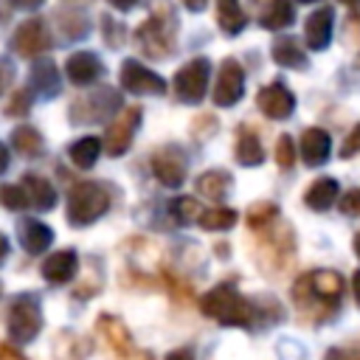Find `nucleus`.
I'll return each mask as SVG.
<instances>
[{
  "mask_svg": "<svg viewBox=\"0 0 360 360\" xmlns=\"http://www.w3.org/2000/svg\"><path fill=\"white\" fill-rule=\"evenodd\" d=\"M200 309L228 326H250L253 321V307L236 292L233 284H217L214 290H208L200 301Z\"/></svg>",
  "mask_w": 360,
  "mask_h": 360,
  "instance_id": "nucleus-1",
  "label": "nucleus"
},
{
  "mask_svg": "<svg viewBox=\"0 0 360 360\" xmlns=\"http://www.w3.org/2000/svg\"><path fill=\"white\" fill-rule=\"evenodd\" d=\"M110 208V194L101 183H79L68 194V222L84 228Z\"/></svg>",
  "mask_w": 360,
  "mask_h": 360,
  "instance_id": "nucleus-2",
  "label": "nucleus"
},
{
  "mask_svg": "<svg viewBox=\"0 0 360 360\" xmlns=\"http://www.w3.org/2000/svg\"><path fill=\"white\" fill-rule=\"evenodd\" d=\"M42 329V309H39V298L31 292H22L17 298H11L8 307V335L14 343H31Z\"/></svg>",
  "mask_w": 360,
  "mask_h": 360,
  "instance_id": "nucleus-3",
  "label": "nucleus"
},
{
  "mask_svg": "<svg viewBox=\"0 0 360 360\" xmlns=\"http://www.w3.org/2000/svg\"><path fill=\"white\" fill-rule=\"evenodd\" d=\"M208 73H211V62L205 56H197L191 62H186L177 73H174V93L183 104H197L202 101L205 90H208Z\"/></svg>",
  "mask_w": 360,
  "mask_h": 360,
  "instance_id": "nucleus-4",
  "label": "nucleus"
},
{
  "mask_svg": "<svg viewBox=\"0 0 360 360\" xmlns=\"http://www.w3.org/2000/svg\"><path fill=\"white\" fill-rule=\"evenodd\" d=\"M135 39H138L141 51H143L146 56H152V59H166V56H172V51H174L172 25H169V22H166V17H163V14H158V11H155L146 22H141V25H138Z\"/></svg>",
  "mask_w": 360,
  "mask_h": 360,
  "instance_id": "nucleus-5",
  "label": "nucleus"
},
{
  "mask_svg": "<svg viewBox=\"0 0 360 360\" xmlns=\"http://www.w3.org/2000/svg\"><path fill=\"white\" fill-rule=\"evenodd\" d=\"M121 98L115 90L101 87L84 98H76V104L70 107V118L76 124H93V121H107L112 115V110H118Z\"/></svg>",
  "mask_w": 360,
  "mask_h": 360,
  "instance_id": "nucleus-6",
  "label": "nucleus"
},
{
  "mask_svg": "<svg viewBox=\"0 0 360 360\" xmlns=\"http://www.w3.org/2000/svg\"><path fill=\"white\" fill-rule=\"evenodd\" d=\"M307 292H309V301H323L326 307H332V304L340 298V292H343V278H340V273H335V270L309 273V276H304V278L295 284L292 295H307Z\"/></svg>",
  "mask_w": 360,
  "mask_h": 360,
  "instance_id": "nucleus-7",
  "label": "nucleus"
},
{
  "mask_svg": "<svg viewBox=\"0 0 360 360\" xmlns=\"http://www.w3.org/2000/svg\"><path fill=\"white\" fill-rule=\"evenodd\" d=\"M121 87L132 96H160L166 93V84L158 73H152L146 65L135 62V59H127L121 65Z\"/></svg>",
  "mask_w": 360,
  "mask_h": 360,
  "instance_id": "nucleus-8",
  "label": "nucleus"
},
{
  "mask_svg": "<svg viewBox=\"0 0 360 360\" xmlns=\"http://www.w3.org/2000/svg\"><path fill=\"white\" fill-rule=\"evenodd\" d=\"M11 45H14V51H17L20 56H25V59L42 56V53L51 48V37H48L45 22H42V20H37V17H31V20L20 22V25H17V31H14Z\"/></svg>",
  "mask_w": 360,
  "mask_h": 360,
  "instance_id": "nucleus-9",
  "label": "nucleus"
},
{
  "mask_svg": "<svg viewBox=\"0 0 360 360\" xmlns=\"http://www.w3.org/2000/svg\"><path fill=\"white\" fill-rule=\"evenodd\" d=\"M245 93V73L236 59H225L219 65V76L214 84V104L217 107H233Z\"/></svg>",
  "mask_w": 360,
  "mask_h": 360,
  "instance_id": "nucleus-10",
  "label": "nucleus"
},
{
  "mask_svg": "<svg viewBox=\"0 0 360 360\" xmlns=\"http://www.w3.org/2000/svg\"><path fill=\"white\" fill-rule=\"evenodd\" d=\"M138 121H141V110H138V107H127L115 121H110L107 135H104V149H107V155L118 158V155H124V152L129 149L132 135H135V129H138Z\"/></svg>",
  "mask_w": 360,
  "mask_h": 360,
  "instance_id": "nucleus-11",
  "label": "nucleus"
},
{
  "mask_svg": "<svg viewBox=\"0 0 360 360\" xmlns=\"http://www.w3.org/2000/svg\"><path fill=\"white\" fill-rule=\"evenodd\" d=\"M256 101H259V110H262L267 118H276V121L290 118L292 110H295V96H292L281 82H270V84H264V87L259 90Z\"/></svg>",
  "mask_w": 360,
  "mask_h": 360,
  "instance_id": "nucleus-12",
  "label": "nucleus"
},
{
  "mask_svg": "<svg viewBox=\"0 0 360 360\" xmlns=\"http://www.w3.org/2000/svg\"><path fill=\"white\" fill-rule=\"evenodd\" d=\"M152 172L155 177L169 186V188H177L183 180H186V158L180 149L174 146H166V149H158L152 155Z\"/></svg>",
  "mask_w": 360,
  "mask_h": 360,
  "instance_id": "nucleus-13",
  "label": "nucleus"
},
{
  "mask_svg": "<svg viewBox=\"0 0 360 360\" xmlns=\"http://www.w3.org/2000/svg\"><path fill=\"white\" fill-rule=\"evenodd\" d=\"M65 73L73 84H93L101 73H104V65L96 53L90 51H79V53H70L68 56V65H65Z\"/></svg>",
  "mask_w": 360,
  "mask_h": 360,
  "instance_id": "nucleus-14",
  "label": "nucleus"
},
{
  "mask_svg": "<svg viewBox=\"0 0 360 360\" xmlns=\"http://www.w3.org/2000/svg\"><path fill=\"white\" fill-rule=\"evenodd\" d=\"M329 152H332V138L326 135V129L309 127L301 135V155L307 166H323L329 160Z\"/></svg>",
  "mask_w": 360,
  "mask_h": 360,
  "instance_id": "nucleus-15",
  "label": "nucleus"
},
{
  "mask_svg": "<svg viewBox=\"0 0 360 360\" xmlns=\"http://www.w3.org/2000/svg\"><path fill=\"white\" fill-rule=\"evenodd\" d=\"M332 22H335V11L332 8H318V11L309 14L304 34H307V45L312 51L329 48V42H332Z\"/></svg>",
  "mask_w": 360,
  "mask_h": 360,
  "instance_id": "nucleus-16",
  "label": "nucleus"
},
{
  "mask_svg": "<svg viewBox=\"0 0 360 360\" xmlns=\"http://www.w3.org/2000/svg\"><path fill=\"white\" fill-rule=\"evenodd\" d=\"M76 267H79L76 250H56L42 262V276L51 284H65L76 276Z\"/></svg>",
  "mask_w": 360,
  "mask_h": 360,
  "instance_id": "nucleus-17",
  "label": "nucleus"
},
{
  "mask_svg": "<svg viewBox=\"0 0 360 360\" xmlns=\"http://www.w3.org/2000/svg\"><path fill=\"white\" fill-rule=\"evenodd\" d=\"M20 186H22V191H25L28 208L48 211V208L56 205V191H53V186H51L45 177H39V174H25V177L20 180Z\"/></svg>",
  "mask_w": 360,
  "mask_h": 360,
  "instance_id": "nucleus-18",
  "label": "nucleus"
},
{
  "mask_svg": "<svg viewBox=\"0 0 360 360\" xmlns=\"http://www.w3.org/2000/svg\"><path fill=\"white\" fill-rule=\"evenodd\" d=\"M31 90L42 98H51L59 93V70L51 59H37L31 68Z\"/></svg>",
  "mask_w": 360,
  "mask_h": 360,
  "instance_id": "nucleus-19",
  "label": "nucleus"
},
{
  "mask_svg": "<svg viewBox=\"0 0 360 360\" xmlns=\"http://www.w3.org/2000/svg\"><path fill=\"white\" fill-rule=\"evenodd\" d=\"M338 191H340L338 180H332V177H318V180L307 188L304 202H307L312 211H329V208L335 205V200H338Z\"/></svg>",
  "mask_w": 360,
  "mask_h": 360,
  "instance_id": "nucleus-20",
  "label": "nucleus"
},
{
  "mask_svg": "<svg viewBox=\"0 0 360 360\" xmlns=\"http://www.w3.org/2000/svg\"><path fill=\"white\" fill-rule=\"evenodd\" d=\"M98 332L104 335V340L112 346V352L118 357H127L132 352V340H129V332L127 326L118 321V318H110V315H101L98 318Z\"/></svg>",
  "mask_w": 360,
  "mask_h": 360,
  "instance_id": "nucleus-21",
  "label": "nucleus"
},
{
  "mask_svg": "<svg viewBox=\"0 0 360 360\" xmlns=\"http://www.w3.org/2000/svg\"><path fill=\"white\" fill-rule=\"evenodd\" d=\"M273 62L281 68H292V70H307L309 59L304 56V51L298 48V42L292 37H278L273 42Z\"/></svg>",
  "mask_w": 360,
  "mask_h": 360,
  "instance_id": "nucleus-22",
  "label": "nucleus"
},
{
  "mask_svg": "<svg viewBox=\"0 0 360 360\" xmlns=\"http://www.w3.org/2000/svg\"><path fill=\"white\" fill-rule=\"evenodd\" d=\"M20 242L28 253H42L53 242V231L39 219H25L20 225Z\"/></svg>",
  "mask_w": 360,
  "mask_h": 360,
  "instance_id": "nucleus-23",
  "label": "nucleus"
},
{
  "mask_svg": "<svg viewBox=\"0 0 360 360\" xmlns=\"http://www.w3.org/2000/svg\"><path fill=\"white\" fill-rule=\"evenodd\" d=\"M295 20V11H292V3L290 0H270L267 8L262 11V28L267 31H284L290 22Z\"/></svg>",
  "mask_w": 360,
  "mask_h": 360,
  "instance_id": "nucleus-24",
  "label": "nucleus"
},
{
  "mask_svg": "<svg viewBox=\"0 0 360 360\" xmlns=\"http://www.w3.org/2000/svg\"><path fill=\"white\" fill-rule=\"evenodd\" d=\"M217 20H219V28H222L228 37H236V34L248 25V17H245L239 0H219V6H217Z\"/></svg>",
  "mask_w": 360,
  "mask_h": 360,
  "instance_id": "nucleus-25",
  "label": "nucleus"
},
{
  "mask_svg": "<svg viewBox=\"0 0 360 360\" xmlns=\"http://www.w3.org/2000/svg\"><path fill=\"white\" fill-rule=\"evenodd\" d=\"M11 146L20 152V155H25V158H37V155H42V135L34 129V127H28V124H22V127H17L14 132H11Z\"/></svg>",
  "mask_w": 360,
  "mask_h": 360,
  "instance_id": "nucleus-26",
  "label": "nucleus"
},
{
  "mask_svg": "<svg viewBox=\"0 0 360 360\" xmlns=\"http://www.w3.org/2000/svg\"><path fill=\"white\" fill-rule=\"evenodd\" d=\"M70 160L79 166V169H90L96 160H98V155H101V141L98 138H93V135H87V138H79L76 143H70Z\"/></svg>",
  "mask_w": 360,
  "mask_h": 360,
  "instance_id": "nucleus-27",
  "label": "nucleus"
},
{
  "mask_svg": "<svg viewBox=\"0 0 360 360\" xmlns=\"http://www.w3.org/2000/svg\"><path fill=\"white\" fill-rule=\"evenodd\" d=\"M231 188V177L225 172H205L197 177V191L205 197V200H222Z\"/></svg>",
  "mask_w": 360,
  "mask_h": 360,
  "instance_id": "nucleus-28",
  "label": "nucleus"
},
{
  "mask_svg": "<svg viewBox=\"0 0 360 360\" xmlns=\"http://www.w3.org/2000/svg\"><path fill=\"white\" fill-rule=\"evenodd\" d=\"M236 160L242 166H259L264 163V149L259 143V138L253 132H242L239 141H236Z\"/></svg>",
  "mask_w": 360,
  "mask_h": 360,
  "instance_id": "nucleus-29",
  "label": "nucleus"
},
{
  "mask_svg": "<svg viewBox=\"0 0 360 360\" xmlns=\"http://www.w3.org/2000/svg\"><path fill=\"white\" fill-rule=\"evenodd\" d=\"M169 211H172V219L177 225H191V222H200V217H202V208H200V202L194 197H177V200H172Z\"/></svg>",
  "mask_w": 360,
  "mask_h": 360,
  "instance_id": "nucleus-30",
  "label": "nucleus"
},
{
  "mask_svg": "<svg viewBox=\"0 0 360 360\" xmlns=\"http://www.w3.org/2000/svg\"><path fill=\"white\" fill-rule=\"evenodd\" d=\"M236 222V211L233 208H211V211H202L200 217V225L205 231H225Z\"/></svg>",
  "mask_w": 360,
  "mask_h": 360,
  "instance_id": "nucleus-31",
  "label": "nucleus"
},
{
  "mask_svg": "<svg viewBox=\"0 0 360 360\" xmlns=\"http://www.w3.org/2000/svg\"><path fill=\"white\" fill-rule=\"evenodd\" d=\"M56 25L62 28V34H65L68 39H76V37H84V34H87V20H84V14H79V11H62V14L56 17Z\"/></svg>",
  "mask_w": 360,
  "mask_h": 360,
  "instance_id": "nucleus-32",
  "label": "nucleus"
},
{
  "mask_svg": "<svg viewBox=\"0 0 360 360\" xmlns=\"http://www.w3.org/2000/svg\"><path fill=\"white\" fill-rule=\"evenodd\" d=\"M276 214H278V205H276V202H267V200H262V202H253V205L248 208V225L259 228V225L270 222Z\"/></svg>",
  "mask_w": 360,
  "mask_h": 360,
  "instance_id": "nucleus-33",
  "label": "nucleus"
},
{
  "mask_svg": "<svg viewBox=\"0 0 360 360\" xmlns=\"http://www.w3.org/2000/svg\"><path fill=\"white\" fill-rule=\"evenodd\" d=\"M0 202H3L6 208H11V211L28 208V200H25L22 186H3V188H0Z\"/></svg>",
  "mask_w": 360,
  "mask_h": 360,
  "instance_id": "nucleus-34",
  "label": "nucleus"
},
{
  "mask_svg": "<svg viewBox=\"0 0 360 360\" xmlns=\"http://www.w3.org/2000/svg\"><path fill=\"white\" fill-rule=\"evenodd\" d=\"M276 163H278L281 169H290V166L295 163V143H292L290 135H281V138L276 141Z\"/></svg>",
  "mask_w": 360,
  "mask_h": 360,
  "instance_id": "nucleus-35",
  "label": "nucleus"
},
{
  "mask_svg": "<svg viewBox=\"0 0 360 360\" xmlns=\"http://www.w3.org/2000/svg\"><path fill=\"white\" fill-rule=\"evenodd\" d=\"M31 110V90H17L11 96V101L6 104V112L8 115H25Z\"/></svg>",
  "mask_w": 360,
  "mask_h": 360,
  "instance_id": "nucleus-36",
  "label": "nucleus"
},
{
  "mask_svg": "<svg viewBox=\"0 0 360 360\" xmlns=\"http://www.w3.org/2000/svg\"><path fill=\"white\" fill-rule=\"evenodd\" d=\"M101 25H104V31H107V34H104V39H107V45H112V48H118V45L124 42V37H121V31H124V28H121L118 22H112V17H104V20H101Z\"/></svg>",
  "mask_w": 360,
  "mask_h": 360,
  "instance_id": "nucleus-37",
  "label": "nucleus"
},
{
  "mask_svg": "<svg viewBox=\"0 0 360 360\" xmlns=\"http://www.w3.org/2000/svg\"><path fill=\"white\" fill-rule=\"evenodd\" d=\"M340 211L349 214V217H360V191L357 188L354 191H346L340 197Z\"/></svg>",
  "mask_w": 360,
  "mask_h": 360,
  "instance_id": "nucleus-38",
  "label": "nucleus"
},
{
  "mask_svg": "<svg viewBox=\"0 0 360 360\" xmlns=\"http://www.w3.org/2000/svg\"><path fill=\"white\" fill-rule=\"evenodd\" d=\"M354 152H360V124L349 132V138L343 141V149H340V155H343V158H352Z\"/></svg>",
  "mask_w": 360,
  "mask_h": 360,
  "instance_id": "nucleus-39",
  "label": "nucleus"
},
{
  "mask_svg": "<svg viewBox=\"0 0 360 360\" xmlns=\"http://www.w3.org/2000/svg\"><path fill=\"white\" fill-rule=\"evenodd\" d=\"M11 79H14V68H11V62H8V59H0V96L8 90Z\"/></svg>",
  "mask_w": 360,
  "mask_h": 360,
  "instance_id": "nucleus-40",
  "label": "nucleus"
},
{
  "mask_svg": "<svg viewBox=\"0 0 360 360\" xmlns=\"http://www.w3.org/2000/svg\"><path fill=\"white\" fill-rule=\"evenodd\" d=\"M166 360H194V352L191 349H174L166 354Z\"/></svg>",
  "mask_w": 360,
  "mask_h": 360,
  "instance_id": "nucleus-41",
  "label": "nucleus"
},
{
  "mask_svg": "<svg viewBox=\"0 0 360 360\" xmlns=\"http://www.w3.org/2000/svg\"><path fill=\"white\" fill-rule=\"evenodd\" d=\"M326 360H360V357H354V354H349V352H340V349H332V352L326 354Z\"/></svg>",
  "mask_w": 360,
  "mask_h": 360,
  "instance_id": "nucleus-42",
  "label": "nucleus"
},
{
  "mask_svg": "<svg viewBox=\"0 0 360 360\" xmlns=\"http://www.w3.org/2000/svg\"><path fill=\"white\" fill-rule=\"evenodd\" d=\"M107 3H110L112 8H118V11H129V8H132L138 0H107Z\"/></svg>",
  "mask_w": 360,
  "mask_h": 360,
  "instance_id": "nucleus-43",
  "label": "nucleus"
},
{
  "mask_svg": "<svg viewBox=\"0 0 360 360\" xmlns=\"http://www.w3.org/2000/svg\"><path fill=\"white\" fill-rule=\"evenodd\" d=\"M11 6H17V8H37V6H42V0H8Z\"/></svg>",
  "mask_w": 360,
  "mask_h": 360,
  "instance_id": "nucleus-44",
  "label": "nucleus"
},
{
  "mask_svg": "<svg viewBox=\"0 0 360 360\" xmlns=\"http://www.w3.org/2000/svg\"><path fill=\"white\" fill-rule=\"evenodd\" d=\"M0 360H22L17 352H11L8 346H0Z\"/></svg>",
  "mask_w": 360,
  "mask_h": 360,
  "instance_id": "nucleus-45",
  "label": "nucleus"
},
{
  "mask_svg": "<svg viewBox=\"0 0 360 360\" xmlns=\"http://www.w3.org/2000/svg\"><path fill=\"white\" fill-rule=\"evenodd\" d=\"M188 11H202L205 8V0H183Z\"/></svg>",
  "mask_w": 360,
  "mask_h": 360,
  "instance_id": "nucleus-46",
  "label": "nucleus"
},
{
  "mask_svg": "<svg viewBox=\"0 0 360 360\" xmlns=\"http://www.w3.org/2000/svg\"><path fill=\"white\" fill-rule=\"evenodd\" d=\"M6 166H8V149L0 143V174L6 172Z\"/></svg>",
  "mask_w": 360,
  "mask_h": 360,
  "instance_id": "nucleus-47",
  "label": "nucleus"
},
{
  "mask_svg": "<svg viewBox=\"0 0 360 360\" xmlns=\"http://www.w3.org/2000/svg\"><path fill=\"white\" fill-rule=\"evenodd\" d=\"M6 256H8V239L0 233V264L6 262Z\"/></svg>",
  "mask_w": 360,
  "mask_h": 360,
  "instance_id": "nucleus-48",
  "label": "nucleus"
},
{
  "mask_svg": "<svg viewBox=\"0 0 360 360\" xmlns=\"http://www.w3.org/2000/svg\"><path fill=\"white\" fill-rule=\"evenodd\" d=\"M354 298H357V304H360V270L354 273Z\"/></svg>",
  "mask_w": 360,
  "mask_h": 360,
  "instance_id": "nucleus-49",
  "label": "nucleus"
},
{
  "mask_svg": "<svg viewBox=\"0 0 360 360\" xmlns=\"http://www.w3.org/2000/svg\"><path fill=\"white\" fill-rule=\"evenodd\" d=\"M354 253H357V256H360V233H357V236H354Z\"/></svg>",
  "mask_w": 360,
  "mask_h": 360,
  "instance_id": "nucleus-50",
  "label": "nucleus"
},
{
  "mask_svg": "<svg viewBox=\"0 0 360 360\" xmlns=\"http://www.w3.org/2000/svg\"><path fill=\"white\" fill-rule=\"evenodd\" d=\"M298 3H315V0H298Z\"/></svg>",
  "mask_w": 360,
  "mask_h": 360,
  "instance_id": "nucleus-51",
  "label": "nucleus"
},
{
  "mask_svg": "<svg viewBox=\"0 0 360 360\" xmlns=\"http://www.w3.org/2000/svg\"><path fill=\"white\" fill-rule=\"evenodd\" d=\"M340 3H357V0H340Z\"/></svg>",
  "mask_w": 360,
  "mask_h": 360,
  "instance_id": "nucleus-52",
  "label": "nucleus"
}]
</instances>
